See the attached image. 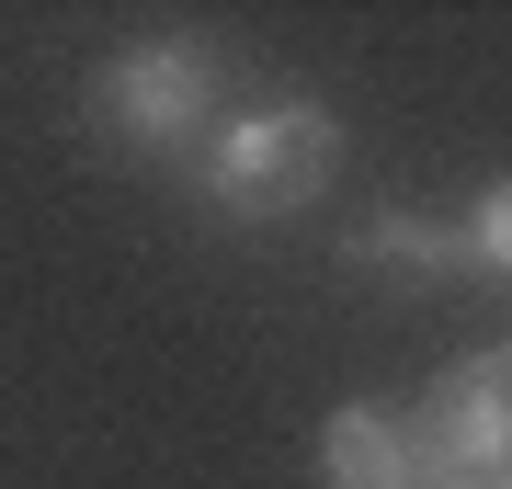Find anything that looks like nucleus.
Here are the masks:
<instances>
[{
	"instance_id": "1",
	"label": "nucleus",
	"mask_w": 512,
	"mask_h": 489,
	"mask_svg": "<svg viewBox=\"0 0 512 489\" xmlns=\"http://www.w3.org/2000/svg\"><path fill=\"white\" fill-rule=\"evenodd\" d=\"M342 171V126H330L319 91H285V103H251V114H217V137L194 148V194L239 228H274V217H308Z\"/></svg>"
},
{
	"instance_id": "2",
	"label": "nucleus",
	"mask_w": 512,
	"mask_h": 489,
	"mask_svg": "<svg viewBox=\"0 0 512 489\" xmlns=\"http://www.w3.org/2000/svg\"><path fill=\"white\" fill-rule=\"evenodd\" d=\"M217 91H228V69H217L205 35H137V46H114L92 69V114L137 160H183L194 171V148L217 137Z\"/></svg>"
},
{
	"instance_id": "3",
	"label": "nucleus",
	"mask_w": 512,
	"mask_h": 489,
	"mask_svg": "<svg viewBox=\"0 0 512 489\" xmlns=\"http://www.w3.org/2000/svg\"><path fill=\"white\" fill-rule=\"evenodd\" d=\"M410 433H421V489H512V342L433 364Z\"/></svg>"
},
{
	"instance_id": "4",
	"label": "nucleus",
	"mask_w": 512,
	"mask_h": 489,
	"mask_svg": "<svg viewBox=\"0 0 512 489\" xmlns=\"http://www.w3.org/2000/svg\"><path fill=\"white\" fill-rule=\"evenodd\" d=\"M319 489H421V433L387 399H342L319 421Z\"/></svg>"
},
{
	"instance_id": "5",
	"label": "nucleus",
	"mask_w": 512,
	"mask_h": 489,
	"mask_svg": "<svg viewBox=\"0 0 512 489\" xmlns=\"http://www.w3.org/2000/svg\"><path fill=\"white\" fill-rule=\"evenodd\" d=\"M353 273H399V285H456V217H410V205H376V217L342 228Z\"/></svg>"
},
{
	"instance_id": "6",
	"label": "nucleus",
	"mask_w": 512,
	"mask_h": 489,
	"mask_svg": "<svg viewBox=\"0 0 512 489\" xmlns=\"http://www.w3.org/2000/svg\"><path fill=\"white\" fill-rule=\"evenodd\" d=\"M456 285L512 296V171H501L478 205H456Z\"/></svg>"
}]
</instances>
